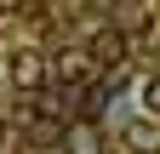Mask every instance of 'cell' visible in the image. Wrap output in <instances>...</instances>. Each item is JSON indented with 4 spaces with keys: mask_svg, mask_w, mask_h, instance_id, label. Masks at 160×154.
I'll use <instances>...</instances> for the list:
<instances>
[{
    "mask_svg": "<svg viewBox=\"0 0 160 154\" xmlns=\"http://www.w3.org/2000/svg\"><path fill=\"white\" fill-rule=\"evenodd\" d=\"M6 74H12V86L34 91V86H46V57L23 46V51H12V57H6Z\"/></svg>",
    "mask_w": 160,
    "mask_h": 154,
    "instance_id": "cell-1",
    "label": "cell"
},
{
    "mask_svg": "<svg viewBox=\"0 0 160 154\" xmlns=\"http://www.w3.org/2000/svg\"><path fill=\"white\" fill-rule=\"evenodd\" d=\"M120 143H126L132 154H160V120H154V114L126 120V126H120Z\"/></svg>",
    "mask_w": 160,
    "mask_h": 154,
    "instance_id": "cell-2",
    "label": "cell"
},
{
    "mask_svg": "<svg viewBox=\"0 0 160 154\" xmlns=\"http://www.w3.org/2000/svg\"><path fill=\"white\" fill-rule=\"evenodd\" d=\"M57 143H63V154H103V137H97V126L92 120H74L57 131Z\"/></svg>",
    "mask_w": 160,
    "mask_h": 154,
    "instance_id": "cell-3",
    "label": "cell"
},
{
    "mask_svg": "<svg viewBox=\"0 0 160 154\" xmlns=\"http://www.w3.org/2000/svg\"><path fill=\"white\" fill-rule=\"evenodd\" d=\"M86 57H97L103 69H120V63H126V34H120V29H103V34L92 40V51H86Z\"/></svg>",
    "mask_w": 160,
    "mask_h": 154,
    "instance_id": "cell-4",
    "label": "cell"
},
{
    "mask_svg": "<svg viewBox=\"0 0 160 154\" xmlns=\"http://www.w3.org/2000/svg\"><path fill=\"white\" fill-rule=\"evenodd\" d=\"M57 80H63V86H74V80H86V69H92V57L86 51H80V46H63V51H57Z\"/></svg>",
    "mask_w": 160,
    "mask_h": 154,
    "instance_id": "cell-5",
    "label": "cell"
},
{
    "mask_svg": "<svg viewBox=\"0 0 160 154\" xmlns=\"http://www.w3.org/2000/svg\"><path fill=\"white\" fill-rule=\"evenodd\" d=\"M143 108L160 120V74H154V80H143Z\"/></svg>",
    "mask_w": 160,
    "mask_h": 154,
    "instance_id": "cell-6",
    "label": "cell"
}]
</instances>
